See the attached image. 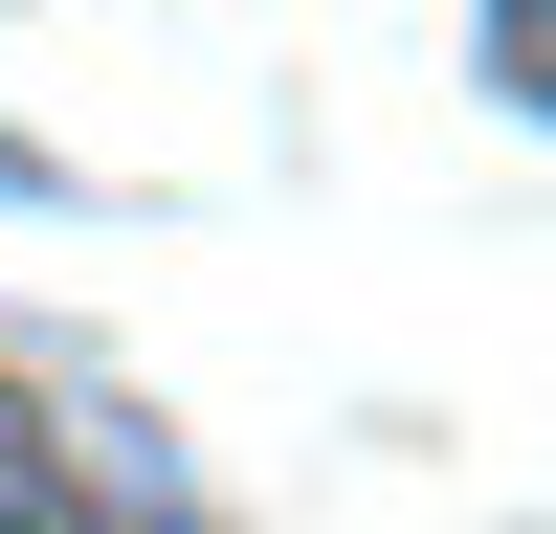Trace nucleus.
Listing matches in <instances>:
<instances>
[{"label": "nucleus", "instance_id": "nucleus-1", "mask_svg": "<svg viewBox=\"0 0 556 534\" xmlns=\"http://www.w3.org/2000/svg\"><path fill=\"white\" fill-rule=\"evenodd\" d=\"M0 534H89V490H67V445L0 400Z\"/></svg>", "mask_w": 556, "mask_h": 534}]
</instances>
